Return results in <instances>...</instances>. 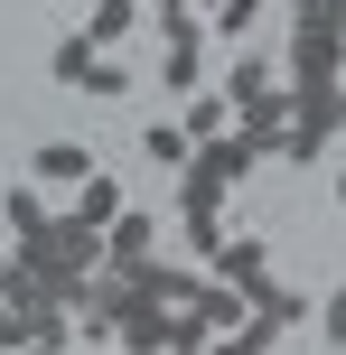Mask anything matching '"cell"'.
<instances>
[{
  "label": "cell",
  "instance_id": "obj_1",
  "mask_svg": "<svg viewBox=\"0 0 346 355\" xmlns=\"http://www.w3.org/2000/svg\"><path fill=\"white\" fill-rule=\"evenodd\" d=\"M253 159H262V150L243 141V131H216V141H197V150H187L178 215H216V206H225V187H243V178H253Z\"/></svg>",
  "mask_w": 346,
  "mask_h": 355
},
{
  "label": "cell",
  "instance_id": "obj_2",
  "mask_svg": "<svg viewBox=\"0 0 346 355\" xmlns=\"http://www.w3.org/2000/svg\"><path fill=\"white\" fill-rule=\"evenodd\" d=\"M346 66V28H328V19H300L291 28V85H318V75Z\"/></svg>",
  "mask_w": 346,
  "mask_h": 355
},
{
  "label": "cell",
  "instance_id": "obj_3",
  "mask_svg": "<svg viewBox=\"0 0 346 355\" xmlns=\"http://www.w3.org/2000/svg\"><path fill=\"white\" fill-rule=\"evenodd\" d=\"M206 262H216V281H234L243 300H262V290H272V243H253V234H234V243H216Z\"/></svg>",
  "mask_w": 346,
  "mask_h": 355
},
{
  "label": "cell",
  "instance_id": "obj_4",
  "mask_svg": "<svg viewBox=\"0 0 346 355\" xmlns=\"http://www.w3.org/2000/svg\"><path fill=\"white\" fill-rule=\"evenodd\" d=\"M150 243H159V215H150V206H122V215L103 225V262H122V271H141Z\"/></svg>",
  "mask_w": 346,
  "mask_h": 355
},
{
  "label": "cell",
  "instance_id": "obj_5",
  "mask_svg": "<svg viewBox=\"0 0 346 355\" xmlns=\"http://www.w3.org/2000/svg\"><path fill=\"white\" fill-rule=\"evenodd\" d=\"M291 122H300V131H318V141H337V122H346L337 75H318V85H291Z\"/></svg>",
  "mask_w": 346,
  "mask_h": 355
},
{
  "label": "cell",
  "instance_id": "obj_6",
  "mask_svg": "<svg viewBox=\"0 0 346 355\" xmlns=\"http://www.w3.org/2000/svg\"><path fill=\"white\" fill-rule=\"evenodd\" d=\"M234 131H243V141H253V150H281V131H291V94H253V103H234Z\"/></svg>",
  "mask_w": 346,
  "mask_h": 355
},
{
  "label": "cell",
  "instance_id": "obj_7",
  "mask_svg": "<svg viewBox=\"0 0 346 355\" xmlns=\"http://www.w3.org/2000/svg\"><path fill=\"white\" fill-rule=\"evenodd\" d=\"M28 178H56V187H75V178H94V150H85V141H37Z\"/></svg>",
  "mask_w": 346,
  "mask_h": 355
},
{
  "label": "cell",
  "instance_id": "obj_8",
  "mask_svg": "<svg viewBox=\"0 0 346 355\" xmlns=\"http://www.w3.org/2000/svg\"><path fill=\"white\" fill-rule=\"evenodd\" d=\"M159 85H168V94H197V85H206V37H168Z\"/></svg>",
  "mask_w": 346,
  "mask_h": 355
},
{
  "label": "cell",
  "instance_id": "obj_9",
  "mask_svg": "<svg viewBox=\"0 0 346 355\" xmlns=\"http://www.w3.org/2000/svg\"><path fill=\"white\" fill-rule=\"evenodd\" d=\"M122 206H131V196H122V178H103V168H94V178H75V215H85V225H112Z\"/></svg>",
  "mask_w": 346,
  "mask_h": 355
},
{
  "label": "cell",
  "instance_id": "obj_10",
  "mask_svg": "<svg viewBox=\"0 0 346 355\" xmlns=\"http://www.w3.org/2000/svg\"><path fill=\"white\" fill-rule=\"evenodd\" d=\"M131 281H141V290H159L168 309H197V290H206L197 271H168V262H141V271H131Z\"/></svg>",
  "mask_w": 346,
  "mask_h": 355
},
{
  "label": "cell",
  "instance_id": "obj_11",
  "mask_svg": "<svg viewBox=\"0 0 346 355\" xmlns=\"http://www.w3.org/2000/svg\"><path fill=\"white\" fill-rule=\"evenodd\" d=\"M94 56H103V47H94V37L75 28V37H56V56H47V75H56V85H85V66H94Z\"/></svg>",
  "mask_w": 346,
  "mask_h": 355
},
{
  "label": "cell",
  "instance_id": "obj_12",
  "mask_svg": "<svg viewBox=\"0 0 346 355\" xmlns=\"http://www.w3.org/2000/svg\"><path fill=\"white\" fill-rule=\"evenodd\" d=\"M225 112H234V103L197 85V94H187V122H178V131H187V141H216V131H225Z\"/></svg>",
  "mask_w": 346,
  "mask_h": 355
},
{
  "label": "cell",
  "instance_id": "obj_13",
  "mask_svg": "<svg viewBox=\"0 0 346 355\" xmlns=\"http://www.w3.org/2000/svg\"><path fill=\"white\" fill-rule=\"evenodd\" d=\"M0 225H10V234H37V225H47V196H37V187H10V196H0Z\"/></svg>",
  "mask_w": 346,
  "mask_h": 355
},
{
  "label": "cell",
  "instance_id": "obj_14",
  "mask_svg": "<svg viewBox=\"0 0 346 355\" xmlns=\"http://www.w3.org/2000/svg\"><path fill=\"white\" fill-rule=\"evenodd\" d=\"M75 94H94V103H122V94H131V75L112 66V47H103V56L85 66V85H75Z\"/></svg>",
  "mask_w": 346,
  "mask_h": 355
},
{
  "label": "cell",
  "instance_id": "obj_15",
  "mask_svg": "<svg viewBox=\"0 0 346 355\" xmlns=\"http://www.w3.org/2000/svg\"><path fill=\"white\" fill-rule=\"evenodd\" d=\"M131 28H141V10H103V0H94V19H85V37H94V47H122Z\"/></svg>",
  "mask_w": 346,
  "mask_h": 355
},
{
  "label": "cell",
  "instance_id": "obj_16",
  "mask_svg": "<svg viewBox=\"0 0 346 355\" xmlns=\"http://www.w3.org/2000/svg\"><path fill=\"white\" fill-rule=\"evenodd\" d=\"M225 103H253V94H272V66H253V56H243V66H225Z\"/></svg>",
  "mask_w": 346,
  "mask_h": 355
},
{
  "label": "cell",
  "instance_id": "obj_17",
  "mask_svg": "<svg viewBox=\"0 0 346 355\" xmlns=\"http://www.w3.org/2000/svg\"><path fill=\"white\" fill-rule=\"evenodd\" d=\"M141 150H150L159 168H187V150H197V141H187L178 122H150V141H141Z\"/></svg>",
  "mask_w": 346,
  "mask_h": 355
},
{
  "label": "cell",
  "instance_id": "obj_18",
  "mask_svg": "<svg viewBox=\"0 0 346 355\" xmlns=\"http://www.w3.org/2000/svg\"><path fill=\"white\" fill-rule=\"evenodd\" d=\"M0 346H28V309H19L10 290H0Z\"/></svg>",
  "mask_w": 346,
  "mask_h": 355
},
{
  "label": "cell",
  "instance_id": "obj_19",
  "mask_svg": "<svg viewBox=\"0 0 346 355\" xmlns=\"http://www.w3.org/2000/svg\"><path fill=\"white\" fill-rule=\"evenodd\" d=\"M318 337H328V346H346V290H337L328 309H318Z\"/></svg>",
  "mask_w": 346,
  "mask_h": 355
},
{
  "label": "cell",
  "instance_id": "obj_20",
  "mask_svg": "<svg viewBox=\"0 0 346 355\" xmlns=\"http://www.w3.org/2000/svg\"><path fill=\"white\" fill-rule=\"evenodd\" d=\"M103 10H141V0H103Z\"/></svg>",
  "mask_w": 346,
  "mask_h": 355
},
{
  "label": "cell",
  "instance_id": "obj_21",
  "mask_svg": "<svg viewBox=\"0 0 346 355\" xmlns=\"http://www.w3.org/2000/svg\"><path fill=\"white\" fill-rule=\"evenodd\" d=\"M337 215H346V178H337Z\"/></svg>",
  "mask_w": 346,
  "mask_h": 355
},
{
  "label": "cell",
  "instance_id": "obj_22",
  "mask_svg": "<svg viewBox=\"0 0 346 355\" xmlns=\"http://www.w3.org/2000/svg\"><path fill=\"white\" fill-rule=\"evenodd\" d=\"M187 10H216V0H187Z\"/></svg>",
  "mask_w": 346,
  "mask_h": 355
},
{
  "label": "cell",
  "instance_id": "obj_23",
  "mask_svg": "<svg viewBox=\"0 0 346 355\" xmlns=\"http://www.w3.org/2000/svg\"><path fill=\"white\" fill-rule=\"evenodd\" d=\"M291 10H309V0H291Z\"/></svg>",
  "mask_w": 346,
  "mask_h": 355
}]
</instances>
